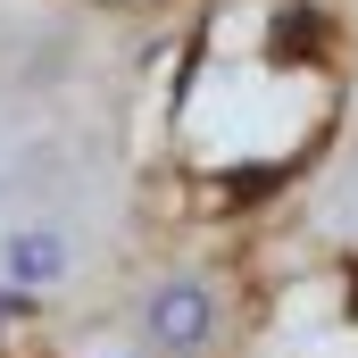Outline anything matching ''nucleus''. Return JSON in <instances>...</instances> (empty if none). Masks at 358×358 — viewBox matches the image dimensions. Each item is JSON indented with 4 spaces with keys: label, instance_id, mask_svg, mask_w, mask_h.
Segmentation results:
<instances>
[{
    "label": "nucleus",
    "instance_id": "f257e3e1",
    "mask_svg": "<svg viewBox=\"0 0 358 358\" xmlns=\"http://www.w3.org/2000/svg\"><path fill=\"white\" fill-rule=\"evenodd\" d=\"M142 334H150V350L192 358L208 334H217V300H208V283H200V275H167V283L142 300Z\"/></svg>",
    "mask_w": 358,
    "mask_h": 358
},
{
    "label": "nucleus",
    "instance_id": "f03ea898",
    "mask_svg": "<svg viewBox=\"0 0 358 358\" xmlns=\"http://www.w3.org/2000/svg\"><path fill=\"white\" fill-rule=\"evenodd\" d=\"M67 275H76V242H67L59 225L34 217V225H8V234H0V283H8V292L34 300V292H59Z\"/></svg>",
    "mask_w": 358,
    "mask_h": 358
},
{
    "label": "nucleus",
    "instance_id": "7ed1b4c3",
    "mask_svg": "<svg viewBox=\"0 0 358 358\" xmlns=\"http://www.w3.org/2000/svg\"><path fill=\"white\" fill-rule=\"evenodd\" d=\"M234 92H250V76H234ZM234 92H225V76H217L200 108H225ZM192 125H200V150H217V142H225V134H217V117H192ZM242 125H250V142H283V134H292V117H275V108H267V117H259V100L242 108Z\"/></svg>",
    "mask_w": 358,
    "mask_h": 358
},
{
    "label": "nucleus",
    "instance_id": "20e7f679",
    "mask_svg": "<svg viewBox=\"0 0 358 358\" xmlns=\"http://www.w3.org/2000/svg\"><path fill=\"white\" fill-rule=\"evenodd\" d=\"M334 225H342V234H358V150L342 159V176H334Z\"/></svg>",
    "mask_w": 358,
    "mask_h": 358
},
{
    "label": "nucleus",
    "instance_id": "39448f33",
    "mask_svg": "<svg viewBox=\"0 0 358 358\" xmlns=\"http://www.w3.org/2000/svg\"><path fill=\"white\" fill-rule=\"evenodd\" d=\"M8 192H17V159L0 150V200H8Z\"/></svg>",
    "mask_w": 358,
    "mask_h": 358
}]
</instances>
